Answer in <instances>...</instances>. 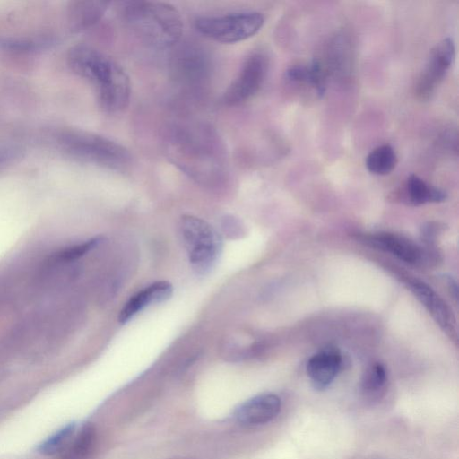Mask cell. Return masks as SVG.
<instances>
[{
  "instance_id": "7402d4cb",
  "label": "cell",
  "mask_w": 459,
  "mask_h": 459,
  "mask_svg": "<svg viewBox=\"0 0 459 459\" xmlns=\"http://www.w3.org/2000/svg\"><path fill=\"white\" fill-rule=\"evenodd\" d=\"M100 242V238H91L84 243L62 250L58 254V258L61 260L76 259L94 248Z\"/></svg>"
},
{
  "instance_id": "ba28073f",
  "label": "cell",
  "mask_w": 459,
  "mask_h": 459,
  "mask_svg": "<svg viewBox=\"0 0 459 459\" xmlns=\"http://www.w3.org/2000/svg\"><path fill=\"white\" fill-rule=\"evenodd\" d=\"M455 57V46L449 38L442 39L430 51L426 66L420 74L415 91L425 100L431 96L442 82Z\"/></svg>"
},
{
  "instance_id": "ffe728a7",
  "label": "cell",
  "mask_w": 459,
  "mask_h": 459,
  "mask_svg": "<svg viewBox=\"0 0 459 459\" xmlns=\"http://www.w3.org/2000/svg\"><path fill=\"white\" fill-rule=\"evenodd\" d=\"M75 429L74 422L69 423L45 439L38 447L39 453L44 455H53L62 450L69 441Z\"/></svg>"
},
{
  "instance_id": "4fadbf2b",
  "label": "cell",
  "mask_w": 459,
  "mask_h": 459,
  "mask_svg": "<svg viewBox=\"0 0 459 459\" xmlns=\"http://www.w3.org/2000/svg\"><path fill=\"white\" fill-rule=\"evenodd\" d=\"M412 292L442 326L450 322V314L446 303L427 284L419 281L410 282Z\"/></svg>"
},
{
  "instance_id": "52a82bcc",
  "label": "cell",
  "mask_w": 459,
  "mask_h": 459,
  "mask_svg": "<svg viewBox=\"0 0 459 459\" xmlns=\"http://www.w3.org/2000/svg\"><path fill=\"white\" fill-rule=\"evenodd\" d=\"M82 158L103 167L122 170L131 163L129 152L119 143L101 136H80L74 143Z\"/></svg>"
},
{
  "instance_id": "30bf717a",
  "label": "cell",
  "mask_w": 459,
  "mask_h": 459,
  "mask_svg": "<svg viewBox=\"0 0 459 459\" xmlns=\"http://www.w3.org/2000/svg\"><path fill=\"white\" fill-rule=\"evenodd\" d=\"M174 69L176 76L187 86L197 87L208 76L209 63L201 49L186 47L175 56Z\"/></svg>"
},
{
  "instance_id": "ac0fdd59",
  "label": "cell",
  "mask_w": 459,
  "mask_h": 459,
  "mask_svg": "<svg viewBox=\"0 0 459 459\" xmlns=\"http://www.w3.org/2000/svg\"><path fill=\"white\" fill-rule=\"evenodd\" d=\"M396 164V153L389 144L377 146L366 159L368 170L375 175H387L394 170Z\"/></svg>"
},
{
  "instance_id": "8fae6325",
  "label": "cell",
  "mask_w": 459,
  "mask_h": 459,
  "mask_svg": "<svg viewBox=\"0 0 459 459\" xmlns=\"http://www.w3.org/2000/svg\"><path fill=\"white\" fill-rule=\"evenodd\" d=\"M342 364L339 351L327 347L314 354L307 361V373L317 388L329 385L338 374Z\"/></svg>"
},
{
  "instance_id": "9a60e30c",
  "label": "cell",
  "mask_w": 459,
  "mask_h": 459,
  "mask_svg": "<svg viewBox=\"0 0 459 459\" xmlns=\"http://www.w3.org/2000/svg\"><path fill=\"white\" fill-rule=\"evenodd\" d=\"M109 2L104 1H82L77 2L71 8V19L73 28L84 30L98 22L107 11Z\"/></svg>"
},
{
  "instance_id": "5bb4252c",
  "label": "cell",
  "mask_w": 459,
  "mask_h": 459,
  "mask_svg": "<svg viewBox=\"0 0 459 459\" xmlns=\"http://www.w3.org/2000/svg\"><path fill=\"white\" fill-rule=\"evenodd\" d=\"M371 241L408 263L417 262L421 255L420 248L415 244L398 235L377 234L372 238Z\"/></svg>"
},
{
  "instance_id": "7a4b0ae2",
  "label": "cell",
  "mask_w": 459,
  "mask_h": 459,
  "mask_svg": "<svg viewBox=\"0 0 459 459\" xmlns=\"http://www.w3.org/2000/svg\"><path fill=\"white\" fill-rule=\"evenodd\" d=\"M122 16L131 31L152 48H170L182 36L181 15L165 2L128 1L124 4Z\"/></svg>"
},
{
  "instance_id": "8992f818",
  "label": "cell",
  "mask_w": 459,
  "mask_h": 459,
  "mask_svg": "<svg viewBox=\"0 0 459 459\" xmlns=\"http://www.w3.org/2000/svg\"><path fill=\"white\" fill-rule=\"evenodd\" d=\"M267 72V60L259 53L249 56L239 73L223 94L222 101L229 106L243 103L262 87Z\"/></svg>"
},
{
  "instance_id": "7c38bea8",
  "label": "cell",
  "mask_w": 459,
  "mask_h": 459,
  "mask_svg": "<svg viewBox=\"0 0 459 459\" xmlns=\"http://www.w3.org/2000/svg\"><path fill=\"white\" fill-rule=\"evenodd\" d=\"M172 293L173 287L169 281H160L152 283L128 299L120 311L118 321L126 323L150 304L166 301Z\"/></svg>"
},
{
  "instance_id": "e0dca14e",
  "label": "cell",
  "mask_w": 459,
  "mask_h": 459,
  "mask_svg": "<svg viewBox=\"0 0 459 459\" xmlns=\"http://www.w3.org/2000/svg\"><path fill=\"white\" fill-rule=\"evenodd\" d=\"M286 79L290 82L307 83L320 93L325 90V79L320 65L312 61L307 66L293 65L286 71Z\"/></svg>"
},
{
  "instance_id": "2e32d148",
  "label": "cell",
  "mask_w": 459,
  "mask_h": 459,
  "mask_svg": "<svg viewBox=\"0 0 459 459\" xmlns=\"http://www.w3.org/2000/svg\"><path fill=\"white\" fill-rule=\"evenodd\" d=\"M405 193L412 204H423L429 202H442L446 194L429 184L416 175H411L405 184Z\"/></svg>"
},
{
  "instance_id": "44dd1931",
  "label": "cell",
  "mask_w": 459,
  "mask_h": 459,
  "mask_svg": "<svg viewBox=\"0 0 459 459\" xmlns=\"http://www.w3.org/2000/svg\"><path fill=\"white\" fill-rule=\"evenodd\" d=\"M95 441V429L85 426L79 433L69 454V459H83L91 450Z\"/></svg>"
},
{
  "instance_id": "9c48e42d",
  "label": "cell",
  "mask_w": 459,
  "mask_h": 459,
  "mask_svg": "<svg viewBox=\"0 0 459 459\" xmlns=\"http://www.w3.org/2000/svg\"><path fill=\"white\" fill-rule=\"evenodd\" d=\"M281 401L273 393L255 395L241 404L235 411L234 417L238 423L245 426H258L270 422L280 412Z\"/></svg>"
},
{
  "instance_id": "d6986e66",
  "label": "cell",
  "mask_w": 459,
  "mask_h": 459,
  "mask_svg": "<svg viewBox=\"0 0 459 459\" xmlns=\"http://www.w3.org/2000/svg\"><path fill=\"white\" fill-rule=\"evenodd\" d=\"M386 382V372L383 365L376 363L366 371L361 383L363 394L374 399L384 388Z\"/></svg>"
},
{
  "instance_id": "5b68a950",
  "label": "cell",
  "mask_w": 459,
  "mask_h": 459,
  "mask_svg": "<svg viewBox=\"0 0 459 459\" xmlns=\"http://www.w3.org/2000/svg\"><path fill=\"white\" fill-rule=\"evenodd\" d=\"M264 18L258 12H238L220 16H202L195 27L204 37L216 42L230 44L255 35L263 27Z\"/></svg>"
},
{
  "instance_id": "277c9868",
  "label": "cell",
  "mask_w": 459,
  "mask_h": 459,
  "mask_svg": "<svg viewBox=\"0 0 459 459\" xmlns=\"http://www.w3.org/2000/svg\"><path fill=\"white\" fill-rule=\"evenodd\" d=\"M179 229L193 270L199 275L209 273L221 252L220 234L207 221L189 215L182 217Z\"/></svg>"
},
{
  "instance_id": "3957f363",
  "label": "cell",
  "mask_w": 459,
  "mask_h": 459,
  "mask_svg": "<svg viewBox=\"0 0 459 459\" xmlns=\"http://www.w3.org/2000/svg\"><path fill=\"white\" fill-rule=\"evenodd\" d=\"M167 152L186 172L201 178L222 169L221 149L213 134L195 125L174 126L167 135Z\"/></svg>"
},
{
  "instance_id": "6da1fadb",
  "label": "cell",
  "mask_w": 459,
  "mask_h": 459,
  "mask_svg": "<svg viewBox=\"0 0 459 459\" xmlns=\"http://www.w3.org/2000/svg\"><path fill=\"white\" fill-rule=\"evenodd\" d=\"M69 59L73 69L93 84L104 110L119 112L128 106L130 80L116 61L87 46L73 48Z\"/></svg>"
}]
</instances>
